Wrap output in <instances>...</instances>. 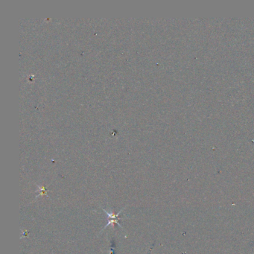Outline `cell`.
Wrapping results in <instances>:
<instances>
[{
    "mask_svg": "<svg viewBox=\"0 0 254 254\" xmlns=\"http://www.w3.org/2000/svg\"><path fill=\"white\" fill-rule=\"evenodd\" d=\"M105 213H106L107 215H108L109 218H112V219H113V220H111V221H109L108 224H107L106 227L109 226V225H110V224H114V223H116V224H119V222H118L117 219H118V215H119L120 213H118V214H116V215H113V213H107V212H105Z\"/></svg>",
    "mask_w": 254,
    "mask_h": 254,
    "instance_id": "cell-1",
    "label": "cell"
}]
</instances>
